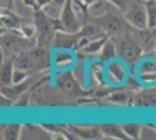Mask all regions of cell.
Instances as JSON below:
<instances>
[{"mask_svg": "<svg viewBox=\"0 0 156 140\" xmlns=\"http://www.w3.org/2000/svg\"><path fill=\"white\" fill-rule=\"evenodd\" d=\"M30 76V74H28L25 70H21V69H16L14 68L13 70V84H18V83H21L25 80H27L28 77Z\"/></svg>", "mask_w": 156, "mask_h": 140, "instance_id": "obj_25", "label": "cell"}, {"mask_svg": "<svg viewBox=\"0 0 156 140\" xmlns=\"http://www.w3.org/2000/svg\"><path fill=\"white\" fill-rule=\"evenodd\" d=\"M69 128L71 130L76 138L80 139H100L104 137V134L99 127H83V126H75L69 125Z\"/></svg>", "mask_w": 156, "mask_h": 140, "instance_id": "obj_11", "label": "cell"}, {"mask_svg": "<svg viewBox=\"0 0 156 140\" xmlns=\"http://www.w3.org/2000/svg\"><path fill=\"white\" fill-rule=\"evenodd\" d=\"M21 124H7L1 128V137L6 140H18L21 135Z\"/></svg>", "mask_w": 156, "mask_h": 140, "instance_id": "obj_16", "label": "cell"}, {"mask_svg": "<svg viewBox=\"0 0 156 140\" xmlns=\"http://www.w3.org/2000/svg\"><path fill=\"white\" fill-rule=\"evenodd\" d=\"M117 47H115V42L113 40H111L110 38L107 39V41L105 42V45L103 46V49L100 52V59L101 61H110L112 59H114L117 56Z\"/></svg>", "mask_w": 156, "mask_h": 140, "instance_id": "obj_20", "label": "cell"}, {"mask_svg": "<svg viewBox=\"0 0 156 140\" xmlns=\"http://www.w3.org/2000/svg\"><path fill=\"white\" fill-rule=\"evenodd\" d=\"M79 1H80V0H73V2H77V4L79 2Z\"/></svg>", "mask_w": 156, "mask_h": 140, "instance_id": "obj_33", "label": "cell"}, {"mask_svg": "<svg viewBox=\"0 0 156 140\" xmlns=\"http://www.w3.org/2000/svg\"><path fill=\"white\" fill-rule=\"evenodd\" d=\"M122 18L129 26L137 31L148 28V12L144 0H126Z\"/></svg>", "mask_w": 156, "mask_h": 140, "instance_id": "obj_4", "label": "cell"}, {"mask_svg": "<svg viewBox=\"0 0 156 140\" xmlns=\"http://www.w3.org/2000/svg\"><path fill=\"white\" fill-rule=\"evenodd\" d=\"M93 23L99 26L107 35H119L124 33V23L117 15L106 13L101 16H98L93 20Z\"/></svg>", "mask_w": 156, "mask_h": 140, "instance_id": "obj_8", "label": "cell"}, {"mask_svg": "<svg viewBox=\"0 0 156 140\" xmlns=\"http://www.w3.org/2000/svg\"><path fill=\"white\" fill-rule=\"evenodd\" d=\"M1 9H11V11H14L13 0H1Z\"/></svg>", "mask_w": 156, "mask_h": 140, "instance_id": "obj_28", "label": "cell"}, {"mask_svg": "<svg viewBox=\"0 0 156 140\" xmlns=\"http://www.w3.org/2000/svg\"><path fill=\"white\" fill-rule=\"evenodd\" d=\"M108 77L113 82H120L125 77V69L121 63L119 62H112L107 68Z\"/></svg>", "mask_w": 156, "mask_h": 140, "instance_id": "obj_21", "label": "cell"}, {"mask_svg": "<svg viewBox=\"0 0 156 140\" xmlns=\"http://www.w3.org/2000/svg\"><path fill=\"white\" fill-rule=\"evenodd\" d=\"M34 22L36 26V41L39 46L52 47V42L57 32H61L59 19H51L43 11L37 9L34 12Z\"/></svg>", "mask_w": 156, "mask_h": 140, "instance_id": "obj_1", "label": "cell"}, {"mask_svg": "<svg viewBox=\"0 0 156 140\" xmlns=\"http://www.w3.org/2000/svg\"><path fill=\"white\" fill-rule=\"evenodd\" d=\"M133 97L134 95H130L127 91H117V92L110 93L106 98L115 104H124V105H132L133 104Z\"/></svg>", "mask_w": 156, "mask_h": 140, "instance_id": "obj_17", "label": "cell"}, {"mask_svg": "<svg viewBox=\"0 0 156 140\" xmlns=\"http://www.w3.org/2000/svg\"><path fill=\"white\" fill-rule=\"evenodd\" d=\"M29 59L32 62L33 71L34 74L44 71L50 68V54L48 52V48L43 46H34L28 52Z\"/></svg>", "mask_w": 156, "mask_h": 140, "instance_id": "obj_7", "label": "cell"}, {"mask_svg": "<svg viewBox=\"0 0 156 140\" xmlns=\"http://www.w3.org/2000/svg\"><path fill=\"white\" fill-rule=\"evenodd\" d=\"M100 130L105 138L119 140L128 139V137L126 135V133L122 130V126L119 124H103V125H100Z\"/></svg>", "mask_w": 156, "mask_h": 140, "instance_id": "obj_14", "label": "cell"}, {"mask_svg": "<svg viewBox=\"0 0 156 140\" xmlns=\"http://www.w3.org/2000/svg\"><path fill=\"white\" fill-rule=\"evenodd\" d=\"M139 70H140V74L156 73V59H148L141 62Z\"/></svg>", "mask_w": 156, "mask_h": 140, "instance_id": "obj_24", "label": "cell"}, {"mask_svg": "<svg viewBox=\"0 0 156 140\" xmlns=\"http://www.w3.org/2000/svg\"><path fill=\"white\" fill-rule=\"evenodd\" d=\"M1 64V87L13 84L14 57H2Z\"/></svg>", "mask_w": 156, "mask_h": 140, "instance_id": "obj_13", "label": "cell"}, {"mask_svg": "<svg viewBox=\"0 0 156 140\" xmlns=\"http://www.w3.org/2000/svg\"><path fill=\"white\" fill-rule=\"evenodd\" d=\"M61 32L66 33H78L83 25L78 19L77 13L73 8V0H66L64 6L62 7V12L59 16Z\"/></svg>", "mask_w": 156, "mask_h": 140, "instance_id": "obj_6", "label": "cell"}, {"mask_svg": "<svg viewBox=\"0 0 156 140\" xmlns=\"http://www.w3.org/2000/svg\"><path fill=\"white\" fill-rule=\"evenodd\" d=\"M55 66L57 69H63V70H68L71 67L73 63V57H72L71 53L69 49H64V50H58L56 55H55Z\"/></svg>", "mask_w": 156, "mask_h": 140, "instance_id": "obj_15", "label": "cell"}, {"mask_svg": "<svg viewBox=\"0 0 156 140\" xmlns=\"http://www.w3.org/2000/svg\"><path fill=\"white\" fill-rule=\"evenodd\" d=\"M25 21L20 19L18 14L11 9H1V23L8 31H20V27Z\"/></svg>", "mask_w": 156, "mask_h": 140, "instance_id": "obj_12", "label": "cell"}, {"mask_svg": "<svg viewBox=\"0 0 156 140\" xmlns=\"http://www.w3.org/2000/svg\"><path fill=\"white\" fill-rule=\"evenodd\" d=\"M137 40L142 47L143 53L150 54L155 52V39H154V32L151 28L148 27L144 29H139Z\"/></svg>", "mask_w": 156, "mask_h": 140, "instance_id": "obj_10", "label": "cell"}, {"mask_svg": "<svg viewBox=\"0 0 156 140\" xmlns=\"http://www.w3.org/2000/svg\"><path fill=\"white\" fill-rule=\"evenodd\" d=\"M154 32V39H155V53H156V28H151Z\"/></svg>", "mask_w": 156, "mask_h": 140, "instance_id": "obj_32", "label": "cell"}, {"mask_svg": "<svg viewBox=\"0 0 156 140\" xmlns=\"http://www.w3.org/2000/svg\"><path fill=\"white\" fill-rule=\"evenodd\" d=\"M19 32L23 36L28 38V39H35L36 38V34H37L35 23H29V22H23L21 25V27H20Z\"/></svg>", "mask_w": 156, "mask_h": 140, "instance_id": "obj_23", "label": "cell"}, {"mask_svg": "<svg viewBox=\"0 0 156 140\" xmlns=\"http://www.w3.org/2000/svg\"><path fill=\"white\" fill-rule=\"evenodd\" d=\"M133 106L136 107H155L156 106V91L154 90H142L134 95Z\"/></svg>", "mask_w": 156, "mask_h": 140, "instance_id": "obj_9", "label": "cell"}, {"mask_svg": "<svg viewBox=\"0 0 156 140\" xmlns=\"http://www.w3.org/2000/svg\"><path fill=\"white\" fill-rule=\"evenodd\" d=\"M122 130L128 139H140L142 135V125L136 123H125L121 124Z\"/></svg>", "mask_w": 156, "mask_h": 140, "instance_id": "obj_19", "label": "cell"}, {"mask_svg": "<svg viewBox=\"0 0 156 140\" xmlns=\"http://www.w3.org/2000/svg\"><path fill=\"white\" fill-rule=\"evenodd\" d=\"M155 1H156V0H155Z\"/></svg>", "mask_w": 156, "mask_h": 140, "instance_id": "obj_34", "label": "cell"}, {"mask_svg": "<svg viewBox=\"0 0 156 140\" xmlns=\"http://www.w3.org/2000/svg\"><path fill=\"white\" fill-rule=\"evenodd\" d=\"M117 54L127 63H134L142 56L143 50L139 40L129 33H121L115 38Z\"/></svg>", "mask_w": 156, "mask_h": 140, "instance_id": "obj_3", "label": "cell"}, {"mask_svg": "<svg viewBox=\"0 0 156 140\" xmlns=\"http://www.w3.org/2000/svg\"><path fill=\"white\" fill-rule=\"evenodd\" d=\"M144 4L148 12V27H156V1L155 0H144Z\"/></svg>", "mask_w": 156, "mask_h": 140, "instance_id": "obj_22", "label": "cell"}, {"mask_svg": "<svg viewBox=\"0 0 156 140\" xmlns=\"http://www.w3.org/2000/svg\"><path fill=\"white\" fill-rule=\"evenodd\" d=\"M23 1V4L28 7H32L34 11H37L39 9V7H37V1L36 0H22Z\"/></svg>", "mask_w": 156, "mask_h": 140, "instance_id": "obj_29", "label": "cell"}, {"mask_svg": "<svg viewBox=\"0 0 156 140\" xmlns=\"http://www.w3.org/2000/svg\"><path fill=\"white\" fill-rule=\"evenodd\" d=\"M111 5H113L114 7H117L119 11H124L125 6H126V0H107Z\"/></svg>", "mask_w": 156, "mask_h": 140, "instance_id": "obj_27", "label": "cell"}, {"mask_svg": "<svg viewBox=\"0 0 156 140\" xmlns=\"http://www.w3.org/2000/svg\"><path fill=\"white\" fill-rule=\"evenodd\" d=\"M108 38H110V36L106 35V36L99 38V39L91 40L83 49H82V52H84V53H86V54H100L101 49H103V46L105 45V42L107 41Z\"/></svg>", "mask_w": 156, "mask_h": 140, "instance_id": "obj_18", "label": "cell"}, {"mask_svg": "<svg viewBox=\"0 0 156 140\" xmlns=\"http://www.w3.org/2000/svg\"><path fill=\"white\" fill-rule=\"evenodd\" d=\"M34 39L23 36L19 31L6 29L1 33V53L2 57H15L16 55L26 53L37 43L33 42Z\"/></svg>", "mask_w": 156, "mask_h": 140, "instance_id": "obj_2", "label": "cell"}, {"mask_svg": "<svg viewBox=\"0 0 156 140\" xmlns=\"http://www.w3.org/2000/svg\"><path fill=\"white\" fill-rule=\"evenodd\" d=\"M36 1H37V7H39V9H41L42 7H44L46 5L51 2V0H36Z\"/></svg>", "mask_w": 156, "mask_h": 140, "instance_id": "obj_30", "label": "cell"}, {"mask_svg": "<svg viewBox=\"0 0 156 140\" xmlns=\"http://www.w3.org/2000/svg\"><path fill=\"white\" fill-rule=\"evenodd\" d=\"M56 85L62 92L68 96L82 98L86 96V92L79 87L76 77L71 70H59L56 74Z\"/></svg>", "mask_w": 156, "mask_h": 140, "instance_id": "obj_5", "label": "cell"}, {"mask_svg": "<svg viewBox=\"0 0 156 140\" xmlns=\"http://www.w3.org/2000/svg\"><path fill=\"white\" fill-rule=\"evenodd\" d=\"M140 80H141V82H143V83H155L156 73L140 74Z\"/></svg>", "mask_w": 156, "mask_h": 140, "instance_id": "obj_26", "label": "cell"}, {"mask_svg": "<svg viewBox=\"0 0 156 140\" xmlns=\"http://www.w3.org/2000/svg\"><path fill=\"white\" fill-rule=\"evenodd\" d=\"M54 4H56V5H58V6L63 7L64 6V4L66 2V0H51Z\"/></svg>", "mask_w": 156, "mask_h": 140, "instance_id": "obj_31", "label": "cell"}]
</instances>
